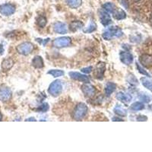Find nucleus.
Here are the masks:
<instances>
[{
    "instance_id": "obj_1",
    "label": "nucleus",
    "mask_w": 152,
    "mask_h": 152,
    "mask_svg": "<svg viewBox=\"0 0 152 152\" xmlns=\"http://www.w3.org/2000/svg\"><path fill=\"white\" fill-rule=\"evenodd\" d=\"M123 35L121 29L117 26L109 27L103 34V38L106 40H110L114 37H120Z\"/></svg>"
},
{
    "instance_id": "obj_2",
    "label": "nucleus",
    "mask_w": 152,
    "mask_h": 152,
    "mask_svg": "<svg viewBox=\"0 0 152 152\" xmlns=\"http://www.w3.org/2000/svg\"><path fill=\"white\" fill-rule=\"evenodd\" d=\"M87 113V106L84 103H79L74 110V119L75 120H81L86 116Z\"/></svg>"
},
{
    "instance_id": "obj_3",
    "label": "nucleus",
    "mask_w": 152,
    "mask_h": 152,
    "mask_svg": "<svg viewBox=\"0 0 152 152\" xmlns=\"http://www.w3.org/2000/svg\"><path fill=\"white\" fill-rule=\"evenodd\" d=\"M62 91H63V85L60 80H56L52 81L49 86V89H48L49 93L52 97H58L60 95Z\"/></svg>"
},
{
    "instance_id": "obj_4",
    "label": "nucleus",
    "mask_w": 152,
    "mask_h": 152,
    "mask_svg": "<svg viewBox=\"0 0 152 152\" xmlns=\"http://www.w3.org/2000/svg\"><path fill=\"white\" fill-rule=\"evenodd\" d=\"M34 50V45L30 42H24L17 46V51L18 53L23 56H28Z\"/></svg>"
},
{
    "instance_id": "obj_5",
    "label": "nucleus",
    "mask_w": 152,
    "mask_h": 152,
    "mask_svg": "<svg viewBox=\"0 0 152 152\" xmlns=\"http://www.w3.org/2000/svg\"><path fill=\"white\" fill-rule=\"evenodd\" d=\"M71 38L69 37H58L54 40L53 41V46L57 48H64L67 47L71 44Z\"/></svg>"
},
{
    "instance_id": "obj_6",
    "label": "nucleus",
    "mask_w": 152,
    "mask_h": 152,
    "mask_svg": "<svg viewBox=\"0 0 152 152\" xmlns=\"http://www.w3.org/2000/svg\"><path fill=\"white\" fill-rule=\"evenodd\" d=\"M12 92L11 89L5 85H2L0 87V100L2 102H7L11 99Z\"/></svg>"
},
{
    "instance_id": "obj_7",
    "label": "nucleus",
    "mask_w": 152,
    "mask_h": 152,
    "mask_svg": "<svg viewBox=\"0 0 152 152\" xmlns=\"http://www.w3.org/2000/svg\"><path fill=\"white\" fill-rule=\"evenodd\" d=\"M15 11V7L12 4L5 3L0 5V14L5 16H10L13 15Z\"/></svg>"
},
{
    "instance_id": "obj_8",
    "label": "nucleus",
    "mask_w": 152,
    "mask_h": 152,
    "mask_svg": "<svg viewBox=\"0 0 152 152\" xmlns=\"http://www.w3.org/2000/svg\"><path fill=\"white\" fill-rule=\"evenodd\" d=\"M99 17H100V22L104 26H108L109 24H111L112 19H111L110 13L107 12L104 9H100L99 11Z\"/></svg>"
},
{
    "instance_id": "obj_9",
    "label": "nucleus",
    "mask_w": 152,
    "mask_h": 152,
    "mask_svg": "<svg viewBox=\"0 0 152 152\" xmlns=\"http://www.w3.org/2000/svg\"><path fill=\"white\" fill-rule=\"evenodd\" d=\"M105 70H106V63L100 62L97 65L94 72H93V75L94 77L98 79H103L104 78V75Z\"/></svg>"
},
{
    "instance_id": "obj_10",
    "label": "nucleus",
    "mask_w": 152,
    "mask_h": 152,
    "mask_svg": "<svg viewBox=\"0 0 152 152\" xmlns=\"http://www.w3.org/2000/svg\"><path fill=\"white\" fill-rule=\"evenodd\" d=\"M81 91H82L83 93L87 98L93 97L96 93L95 87H93V85H91V84H89V83H85L81 86Z\"/></svg>"
},
{
    "instance_id": "obj_11",
    "label": "nucleus",
    "mask_w": 152,
    "mask_h": 152,
    "mask_svg": "<svg viewBox=\"0 0 152 152\" xmlns=\"http://www.w3.org/2000/svg\"><path fill=\"white\" fill-rule=\"evenodd\" d=\"M69 77L73 80L78 81H81V82H85V83H89L90 82V79L89 78L87 77V75H82L79 73V72H70L69 73Z\"/></svg>"
},
{
    "instance_id": "obj_12",
    "label": "nucleus",
    "mask_w": 152,
    "mask_h": 152,
    "mask_svg": "<svg viewBox=\"0 0 152 152\" xmlns=\"http://www.w3.org/2000/svg\"><path fill=\"white\" fill-rule=\"evenodd\" d=\"M121 62L126 65H131L133 62V56L129 52H121L120 54Z\"/></svg>"
},
{
    "instance_id": "obj_13",
    "label": "nucleus",
    "mask_w": 152,
    "mask_h": 152,
    "mask_svg": "<svg viewBox=\"0 0 152 152\" xmlns=\"http://www.w3.org/2000/svg\"><path fill=\"white\" fill-rule=\"evenodd\" d=\"M53 30L59 34H65L68 32V28L66 24L63 22H56L53 24Z\"/></svg>"
},
{
    "instance_id": "obj_14",
    "label": "nucleus",
    "mask_w": 152,
    "mask_h": 152,
    "mask_svg": "<svg viewBox=\"0 0 152 152\" xmlns=\"http://www.w3.org/2000/svg\"><path fill=\"white\" fill-rule=\"evenodd\" d=\"M116 98L118 100L121 101L122 103H124V104H126V103L130 102L132 99V97L131 96V94L127 93H125V92H122V91H120L116 93Z\"/></svg>"
},
{
    "instance_id": "obj_15",
    "label": "nucleus",
    "mask_w": 152,
    "mask_h": 152,
    "mask_svg": "<svg viewBox=\"0 0 152 152\" xmlns=\"http://www.w3.org/2000/svg\"><path fill=\"white\" fill-rule=\"evenodd\" d=\"M140 63L145 67H150L152 65V56L150 55L144 54L140 57Z\"/></svg>"
},
{
    "instance_id": "obj_16",
    "label": "nucleus",
    "mask_w": 152,
    "mask_h": 152,
    "mask_svg": "<svg viewBox=\"0 0 152 152\" xmlns=\"http://www.w3.org/2000/svg\"><path fill=\"white\" fill-rule=\"evenodd\" d=\"M112 14H113V17L116 20H118V21L125 19L126 17V12L122 9H120V8H116V9L113 11V12Z\"/></svg>"
},
{
    "instance_id": "obj_17",
    "label": "nucleus",
    "mask_w": 152,
    "mask_h": 152,
    "mask_svg": "<svg viewBox=\"0 0 152 152\" xmlns=\"http://www.w3.org/2000/svg\"><path fill=\"white\" fill-rule=\"evenodd\" d=\"M116 88V85L115 83H106V86H105V94H106V97H110L111 95V93H113L115 91Z\"/></svg>"
},
{
    "instance_id": "obj_18",
    "label": "nucleus",
    "mask_w": 152,
    "mask_h": 152,
    "mask_svg": "<svg viewBox=\"0 0 152 152\" xmlns=\"http://www.w3.org/2000/svg\"><path fill=\"white\" fill-rule=\"evenodd\" d=\"M32 65L36 69H42L44 67V60L41 56H35L32 60Z\"/></svg>"
},
{
    "instance_id": "obj_19",
    "label": "nucleus",
    "mask_w": 152,
    "mask_h": 152,
    "mask_svg": "<svg viewBox=\"0 0 152 152\" xmlns=\"http://www.w3.org/2000/svg\"><path fill=\"white\" fill-rule=\"evenodd\" d=\"M14 65V61L11 59H5L2 61V69L5 70V71H7V70L11 69V67L13 66Z\"/></svg>"
},
{
    "instance_id": "obj_20",
    "label": "nucleus",
    "mask_w": 152,
    "mask_h": 152,
    "mask_svg": "<svg viewBox=\"0 0 152 152\" xmlns=\"http://www.w3.org/2000/svg\"><path fill=\"white\" fill-rule=\"evenodd\" d=\"M83 26H84V24H83L82 22H81L80 21H74V22H72V23L69 24V29L72 30V31L75 32L76 30L82 28Z\"/></svg>"
},
{
    "instance_id": "obj_21",
    "label": "nucleus",
    "mask_w": 152,
    "mask_h": 152,
    "mask_svg": "<svg viewBox=\"0 0 152 152\" xmlns=\"http://www.w3.org/2000/svg\"><path fill=\"white\" fill-rule=\"evenodd\" d=\"M66 4L72 9H77L82 4V0H65Z\"/></svg>"
},
{
    "instance_id": "obj_22",
    "label": "nucleus",
    "mask_w": 152,
    "mask_h": 152,
    "mask_svg": "<svg viewBox=\"0 0 152 152\" xmlns=\"http://www.w3.org/2000/svg\"><path fill=\"white\" fill-rule=\"evenodd\" d=\"M113 111H114V113H115L116 114L121 116H126L127 115V110H126V109H124L123 107H122L121 106H120V105L116 106Z\"/></svg>"
},
{
    "instance_id": "obj_23",
    "label": "nucleus",
    "mask_w": 152,
    "mask_h": 152,
    "mask_svg": "<svg viewBox=\"0 0 152 152\" xmlns=\"http://www.w3.org/2000/svg\"><path fill=\"white\" fill-rule=\"evenodd\" d=\"M96 29H97V24L93 21H91V22H90L89 24L87 25V28L84 29V32L86 33V34H90V33L93 32Z\"/></svg>"
},
{
    "instance_id": "obj_24",
    "label": "nucleus",
    "mask_w": 152,
    "mask_h": 152,
    "mask_svg": "<svg viewBox=\"0 0 152 152\" xmlns=\"http://www.w3.org/2000/svg\"><path fill=\"white\" fill-rule=\"evenodd\" d=\"M103 9L109 13H113V11L116 9V5L112 2H106L103 5Z\"/></svg>"
},
{
    "instance_id": "obj_25",
    "label": "nucleus",
    "mask_w": 152,
    "mask_h": 152,
    "mask_svg": "<svg viewBox=\"0 0 152 152\" xmlns=\"http://www.w3.org/2000/svg\"><path fill=\"white\" fill-rule=\"evenodd\" d=\"M47 74L51 75L53 76L54 78H59V77H61V76L64 75L65 72H63V70L52 69V70H50V71L47 72Z\"/></svg>"
},
{
    "instance_id": "obj_26",
    "label": "nucleus",
    "mask_w": 152,
    "mask_h": 152,
    "mask_svg": "<svg viewBox=\"0 0 152 152\" xmlns=\"http://www.w3.org/2000/svg\"><path fill=\"white\" fill-rule=\"evenodd\" d=\"M141 81L142 83V85L148 88V90H150L152 92V81H151L150 79H148V78H141Z\"/></svg>"
},
{
    "instance_id": "obj_27",
    "label": "nucleus",
    "mask_w": 152,
    "mask_h": 152,
    "mask_svg": "<svg viewBox=\"0 0 152 152\" xmlns=\"http://www.w3.org/2000/svg\"><path fill=\"white\" fill-rule=\"evenodd\" d=\"M145 108V105L141 102H135L131 105V109L134 111H140Z\"/></svg>"
},
{
    "instance_id": "obj_28",
    "label": "nucleus",
    "mask_w": 152,
    "mask_h": 152,
    "mask_svg": "<svg viewBox=\"0 0 152 152\" xmlns=\"http://www.w3.org/2000/svg\"><path fill=\"white\" fill-rule=\"evenodd\" d=\"M127 81L132 85H137L139 84L137 78L133 75H129L127 78Z\"/></svg>"
},
{
    "instance_id": "obj_29",
    "label": "nucleus",
    "mask_w": 152,
    "mask_h": 152,
    "mask_svg": "<svg viewBox=\"0 0 152 152\" xmlns=\"http://www.w3.org/2000/svg\"><path fill=\"white\" fill-rule=\"evenodd\" d=\"M46 17H43V16H40L39 17L38 20H37V24H38V26L40 27L41 28H44L46 26Z\"/></svg>"
},
{
    "instance_id": "obj_30",
    "label": "nucleus",
    "mask_w": 152,
    "mask_h": 152,
    "mask_svg": "<svg viewBox=\"0 0 152 152\" xmlns=\"http://www.w3.org/2000/svg\"><path fill=\"white\" fill-rule=\"evenodd\" d=\"M139 99L141 100H143L144 102L148 103L150 102L151 98L150 96L147 95V94H141V95H139Z\"/></svg>"
},
{
    "instance_id": "obj_31",
    "label": "nucleus",
    "mask_w": 152,
    "mask_h": 152,
    "mask_svg": "<svg viewBox=\"0 0 152 152\" xmlns=\"http://www.w3.org/2000/svg\"><path fill=\"white\" fill-rule=\"evenodd\" d=\"M49 110V105L46 104V103H44V104H43L41 105V106H40L39 108L37 109V110L40 111V112H46V111Z\"/></svg>"
},
{
    "instance_id": "obj_32",
    "label": "nucleus",
    "mask_w": 152,
    "mask_h": 152,
    "mask_svg": "<svg viewBox=\"0 0 152 152\" xmlns=\"http://www.w3.org/2000/svg\"><path fill=\"white\" fill-rule=\"evenodd\" d=\"M92 70H93V68L91 67V66H88V67L83 68V69H81V71L83 73H85V74H89V73H91L92 72Z\"/></svg>"
},
{
    "instance_id": "obj_33",
    "label": "nucleus",
    "mask_w": 152,
    "mask_h": 152,
    "mask_svg": "<svg viewBox=\"0 0 152 152\" xmlns=\"http://www.w3.org/2000/svg\"><path fill=\"white\" fill-rule=\"evenodd\" d=\"M136 66H137V69H138V70H139V72H140V73H141L142 75H145L149 76V74H148V72H146V71H145V70L143 69V68H141V66L139 65V64L136 63Z\"/></svg>"
},
{
    "instance_id": "obj_34",
    "label": "nucleus",
    "mask_w": 152,
    "mask_h": 152,
    "mask_svg": "<svg viewBox=\"0 0 152 152\" xmlns=\"http://www.w3.org/2000/svg\"><path fill=\"white\" fill-rule=\"evenodd\" d=\"M120 2H121V5L124 7V8H125V9H128V2H127V0H121Z\"/></svg>"
},
{
    "instance_id": "obj_35",
    "label": "nucleus",
    "mask_w": 152,
    "mask_h": 152,
    "mask_svg": "<svg viewBox=\"0 0 152 152\" xmlns=\"http://www.w3.org/2000/svg\"><path fill=\"white\" fill-rule=\"evenodd\" d=\"M137 120L138 121H146L147 120V117L145 116H139L137 117Z\"/></svg>"
},
{
    "instance_id": "obj_36",
    "label": "nucleus",
    "mask_w": 152,
    "mask_h": 152,
    "mask_svg": "<svg viewBox=\"0 0 152 152\" xmlns=\"http://www.w3.org/2000/svg\"><path fill=\"white\" fill-rule=\"evenodd\" d=\"M3 52H4V50H3V46H2V45L1 44V45H0V54L1 55L3 54Z\"/></svg>"
},
{
    "instance_id": "obj_37",
    "label": "nucleus",
    "mask_w": 152,
    "mask_h": 152,
    "mask_svg": "<svg viewBox=\"0 0 152 152\" xmlns=\"http://www.w3.org/2000/svg\"><path fill=\"white\" fill-rule=\"evenodd\" d=\"M49 40H50V39H49V38H47V39H46L45 40H44V41H43V45L46 46V44H47L48 42H49Z\"/></svg>"
},
{
    "instance_id": "obj_38",
    "label": "nucleus",
    "mask_w": 152,
    "mask_h": 152,
    "mask_svg": "<svg viewBox=\"0 0 152 152\" xmlns=\"http://www.w3.org/2000/svg\"><path fill=\"white\" fill-rule=\"evenodd\" d=\"M25 121H36V120H35L34 117H30V118H28V119H27Z\"/></svg>"
},
{
    "instance_id": "obj_39",
    "label": "nucleus",
    "mask_w": 152,
    "mask_h": 152,
    "mask_svg": "<svg viewBox=\"0 0 152 152\" xmlns=\"http://www.w3.org/2000/svg\"><path fill=\"white\" fill-rule=\"evenodd\" d=\"M2 114H1V113H0V121L2 120Z\"/></svg>"
},
{
    "instance_id": "obj_40",
    "label": "nucleus",
    "mask_w": 152,
    "mask_h": 152,
    "mask_svg": "<svg viewBox=\"0 0 152 152\" xmlns=\"http://www.w3.org/2000/svg\"><path fill=\"white\" fill-rule=\"evenodd\" d=\"M135 1H139V0H135Z\"/></svg>"
}]
</instances>
